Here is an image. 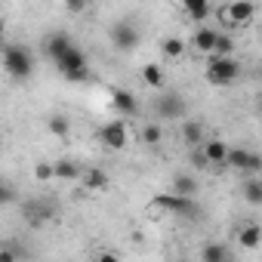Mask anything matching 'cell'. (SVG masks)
I'll return each mask as SVG.
<instances>
[{
	"mask_svg": "<svg viewBox=\"0 0 262 262\" xmlns=\"http://www.w3.org/2000/svg\"><path fill=\"white\" fill-rule=\"evenodd\" d=\"M4 71L10 80H28L34 74V53L25 43H7L4 47Z\"/></svg>",
	"mask_w": 262,
	"mask_h": 262,
	"instance_id": "6da1fadb",
	"label": "cell"
},
{
	"mask_svg": "<svg viewBox=\"0 0 262 262\" xmlns=\"http://www.w3.org/2000/svg\"><path fill=\"white\" fill-rule=\"evenodd\" d=\"M204 77H207L210 86L225 90L241 77V65H237L234 56H210V62L204 65Z\"/></svg>",
	"mask_w": 262,
	"mask_h": 262,
	"instance_id": "7a4b0ae2",
	"label": "cell"
},
{
	"mask_svg": "<svg viewBox=\"0 0 262 262\" xmlns=\"http://www.w3.org/2000/svg\"><path fill=\"white\" fill-rule=\"evenodd\" d=\"M56 65V71L65 77V80H71V83H86L90 80V62H86V53L77 47V43H71L68 50H65V56L59 59V62H53Z\"/></svg>",
	"mask_w": 262,
	"mask_h": 262,
	"instance_id": "3957f363",
	"label": "cell"
},
{
	"mask_svg": "<svg viewBox=\"0 0 262 262\" xmlns=\"http://www.w3.org/2000/svg\"><path fill=\"white\" fill-rule=\"evenodd\" d=\"M151 207H155V210H164V213H173V216H179V219H201V207H198V201L188 198V194L164 191V194H158V198L151 201Z\"/></svg>",
	"mask_w": 262,
	"mask_h": 262,
	"instance_id": "277c9868",
	"label": "cell"
},
{
	"mask_svg": "<svg viewBox=\"0 0 262 262\" xmlns=\"http://www.w3.org/2000/svg\"><path fill=\"white\" fill-rule=\"evenodd\" d=\"M96 139H99V145L108 148V151H123L126 142H129V129H126L123 117H111V120H105V123L96 129Z\"/></svg>",
	"mask_w": 262,
	"mask_h": 262,
	"instance_id": "5b68a950",
	"label": "cell"
},
{
	"mask_svg": "<svg viewBox=\"0 0 262 262\" xmlns=\"http://www.w3.org/2000/svg\"><path fill=\"white\" fill-rule=\"evenodd\" d=\"M155 114L161 120H182L188 114V102L179 90H161L155 99Z\"/></svg>",
	"mask_w": 262,
	"mask_h": 262,
	"instance_id": "8992f818",
	"label": "cell"
},
{
	"mask_svg": "<svg viewBox=\"0 0 262 262\" xmlns=\"http://www.w3.org/2000/svg\"><path fill=\"white\" fill-rule=\"evenodd\" d=\"M108 40H111V47H114V50L129 53V50H136V47H139L142 34H139V28H136V22H133V19H117V22L108 28Z\"/></svg>",
	"mask_w": 262,
	"mask_h": 262,
	"instance_id": "52a82bcc",
	"label": "cell"
},
{
	"mask_svg": "<svg viewBox=\"0 0 262 262\" xmlns=\"http://www.w3.org/2000/svg\"><path fill=\"white\" fill-rule=\"evenodd\" d=\"M225 167L253 176V173H262V155L253 151V148H228V161H225Z\"/></svg>",
	"mask_w": 262,
	"mask_h": 262,
	"instance_id": "ba28073f",
	"label": "cell"
},
{
	"mask_svg": "<svg viewBox=\"0 0 262 262\" xmlns=\"http://www.w3.org/2000/svg\"><path fill=\"white\" fill-rule=\"evenodd\" d=\"M253 16H256L253 0H228L219 7V19H225L228 25H247L253 22Z\"/></svg>",
	"mask_w": 262,
	"mask_h": 262,
	"instance_id": "9c48e42d",
	"label": "cell"
},
{
	"mask_svg": "<svg viewBox=\"0 0 262 262\" xmlns=\"http://www.w3.org/2000/svg\"><path fill=\"white\" fill-rule=\"evenodd\" d=\"M179 136H182V142H185L188 148H198V145H204V142L210 139V136H207V126H204L198 117H182Z\"/></svg>",
	"mask_w": 262,
	"mask_h": 262,
	"instance_id": "30bf717a",
	"label": "cell"
},
{
	"mask_svg": "<svg viewBox=\"0 0 262 262\" xmlns=\"http://www.w3.org/2000/svg\"><path fill=\"white\" fill-rule=\"evenodd\" d=\"M22 213H25L28 222L40 225V222H47V219L56 216V207H53L50 201H43V198H34V201H25V204H22Z\"/></svg>",
	"mask_w": 262,
	"mask_h": 262,
	"instance_id": "8fae6325",
	"label": "cell"
},
{
	"mask_svg": "<svg viewBox=\"0 0 262 262\" xmlns=\"http://www.w3.org/2000/svg\"><path fill=\"white\" fill-rule=\"evenodd\" d=\"M71 43H74V40H71L65 31H50V34L43 37V53H47V59H50V62H59Z\"/></svg>",
	"mask_w": 262,
	"mask_h": 262,
	"instance_id": "7c38bea8",
	"label": "cell"
},
{
	"mask_svg": "<svg viewBox=\"0 0 262 262\" xmlns=\"http://www.w3.org/2000/svg\"><path fill=\"white\" fill-rule=\"evenodd\" d=\"M198 259H201V262H231V259H234V250H231L228 244H222V241H213V244H207V247L201 250Z\"/></svg>",
	"mask_w": 262,
	"mask_h": 262,
	"instance_id": "4fadbf2b",
	"label": "cell"
},
{
	"mask_svg": "<svg viewBox=\"0 0 262 262\" xmlns=\"http://www.w3.org/2000/svg\"><path fill=\"white\" fill-rule=\"evenodd\" d=\"M201 148H204L210 167H225V161H228V145H225V139H207Z\"/></svg>",
	"mask_w": 262,
	"mask_h": 262,
	"instance_id": "5bb4252c",
	"label": "cell"
},
{
	"mask_svg": "<svg viewBox=\"0 0 262 262\" xmlns=\"http://www.w3.org/2000/svg\"><path fill=\"white\" fill-rule=\"evenodd\" d=\"M83 170H86V164H77V161H71V158L56 161V179H62V182H80Z\"/></svg>",
	"mask_w": 262,
	"mask_h": 262,
	"instance_id": "9a60e30c",
	"label": "cell"
},
{
	"mask_svg": "<svg viewBox=\"0 0 262 262\" xmlns=\"http://www.w3.org/2000/svg\"><path fill=\"white\" fill-rule=\"evenodd\" d=\"M111 105L117 114H136L139 111V102L129 90H111Z\"/></svg>",
	"mask_w": 262,
	"mask_h": 262,
	"instance_id": "2e32d148",
	"label": "cell"
},
{
	"mask_svg": "<svg viewBox=\"0 0 262 262\" xmlns=\"http://www.w3.org/2000/svg\"><path fill=\"white\" fill-rule=\"evenodd\" d=\"M234 237H237L241 247H250V250H253V247L262 244V225H259V222H244V225L234 231Z\"/></svg>",
	"mask_w": 262,
	"mask_h": 262,
	"instance_id": "e0dca14e",
	"label": "cell"
},
{
	"mask_svg": "<svg viewBox=\"0 0 262 262\" xmlns=\"http://www.w3.org/2000/svg\"><path fill=\"white\" fill-rule=\"evenodd\" d=\"M241 198H244L250 207H262V179H259V173H253V176L244 179V185H241Z\"/></svg>",
	"mask_w": 262,
	"mask_h": 262,
	"instance_id": "ac0fdd59",
	"label": "cell"
},
{
	"mask_svg": "<svg viewBox=\"0 0 262 262\" xmlns=\"http://www.w3.org/2000/svg\"><path fill=\"white\" fill-rule=\"evenodd\" d=\"M80 188H86V191H102V188H108V173L99 170V167H86L83 176H80Z\"/></svg>",
	"mask_w": 262,
	"mask_h": 262,
	"instance_id": "d6986e66",
	"label": "cell"
},
{
	"mask_svg": "<svg viewBox=\"0 0 262 262\" xmlns=\"http://www.w3.org/2000/svg\"><path fill=\"white\" fill-rule=\"evenodd\" d=\"M198 179L191 176V173H176L173 179H170V191H176V194H188V198H194L198 194Z\"/></svg>",
	"mask_w": 262,
	"mask_h": 262,
	"instance_id": "ffe728a7",
	"label": "cell"
},
{
	"mask_svg": "<svg viewBox=\"0 0 262 262\" xmlns=\"http://www.w3.org/2000/svg\"><path fill=\"white\" fill-rule=\"evenodd\" d=\"M216 37H219V31H213V28H198V31L191 34V47H194L198 53H213Z\"/></svg>",
	"mask_w": 262,
	"mask_h": 262,
	"instance_id": "44dd1931",
	"label": "cell"
},
{
	"mask_svg": "<svg viewBox=\"0 0 262 262\" xmlns=\"http://www.w3.org/2000/svg\"><path fill=\"white\" fill-rule=\"evenodd\" d=\"M47 129H50V136H56V139H68L71 136V120L65 114H50L47 117Z\"/></svg>",
	"mask_w": 262,
	"mask_h": 262,
	"instance_id": "7402d4cb",
	"label": "cell"
},
{
	"mask_svg": "<svg viewBox=\"0 0 262 262\" xmlns=\"http://www.w3.org/2000/svg\"><path fill=\"white\" fill-rule=\"evenodd\" d=\"M182 7L194 22H204L210 16V0H182Z\"/></svg>",
	"mask_w": 262,
	"mask_h": 262,
	"instance_id": "603a6c76",
	"label": "cell"
},
{
	"mask_svg": "<svg viewBox=\"0 0 262 262\" xmlns=\"http://www.w3.org/2000/svg\"><path fill=\"white\" fill-rule=\"evenodd\" d=\"M142 80L148 83V90H164V68L161 65H145L142 68Z\"/></svg>",
	"mask_w": 262,
	"mask_h": 262,
	"instance_id": "cb8c5ba5",
	"label": "cell"
},
{
	"mask_svg": "<svg viewBox=\"0 0 262 262\" xmlns=\"http://www.w3.org/2000/svg\"><path fill=\"white\" fill-rule=\"evenodd\" d=\"M161 53H164L167 59H179V56L185 53V40H179V37H167V40L161 43Z\"/></svg>",
	"mask_w": 262,
	"mask_h": 262,
	"instance_id": "d4e9b609",
	"label": "cell"
},
{
	"mask_svg": "<svg viewBox=\"0 0 262 262\" xmlns=\"http://www.w3.org/2000/svg\"><path fill=\"white\" fill-rule=\"evenodd\" d=\"M161 139H164V129H161V123H158V120H151V123H145V126H142V142L158 145Z\"/></svg>",
	"mask_w": 262,
	"mask_h": 262,
	"instance_id": "484cf974",
	"label": "cell"
},
{
	"mask_svg": "<svg viewBox=\"0 0 262 262\" xmlns=\"http://www.w3.org/2000/svg\"><path fill=\"white\" fill-rule=\"evenodd\" d=\"M34 179H37V182H53V179H56V164H50V161L34 164Z\"/></svg>",
	"mask_w": 262,
	"mask_h": 262,
	"instance_id": "4316f807",
	"label": "cell"
},
{
	"mask_svg": "<svg viewBox=\"0 0 262 262\" xmlns=\"http://www.w3.org/2000/svg\"><path fill=\"white\" fill-rule=\"evenodd\" d=\"M231 53H234V40H231L228 34H219V37H216V47H213L210 56H231Z\"/></svg>",
	"mask_w": 262,
	"mask_h": 262,
	"instance_id": "83f0119b",
	"label": "cell"
},
{
	"mask_svg": "<svg viewBox=\"0 0 262 262\" xmlns=\"http://www.w3.org/2000/svg\"><path fill=\"white\" fill-rule=\"evenodd\" d=\"M62 4H65V10H68V13L80 16V13H86V7H90V0H62Z\"/></svg>",
	"mask_w": 262,
	"mask_h": 262,
	"instance_id": "f1b7e54d",
	"label": "cell"
},
{
	"mask_svg": "<svg viewBox=\"0 0 262 262\" xmlns=\"http://www.w3.org/2000/svg\"><path fill=\"white\" fill-rule=\"evenodd\" d=\"M259 77H262V71H259Z\"/></svg>",
	"mask_w": 262,
	"mask_h": 262,
	"instance_id": "f546056e",
	"label": "cell"
}]
</instances>
